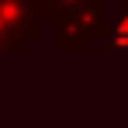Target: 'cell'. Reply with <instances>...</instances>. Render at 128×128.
I'll return each mask as SVG.
<instances>
[{
    "label": "cell",
    "mask_w": 128,
    "mask_h": 128,
    "mask_svg": "<svg viewBox=\"0 0 128 128\" xmlns=\"http://www.w3.org/2000/svg\"><path fill=\"white\" fill-rule=\"evenodd\" d=\"M118 45H128V21L118 28Z\"/></svg>",
    "instance_id": "obj_1"
}]
</instances>
